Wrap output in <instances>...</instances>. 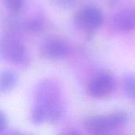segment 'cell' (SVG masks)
<instances>
[{
    "label": "cell",
    "instance_id": "6da1fadb",
    "mask_svg": "<svg viewBox=\"0 0 135 135\" xmlns=\"http://www.w3.org/2000/svg\"><path fill=\"white\" fill-rule=\"evenodd\" d=\"M35 105L42 108L49 123H57L63 113L62 93L58 85L52 80L40 81L35 91Z\"/></svg>",
    "mask_w": 135,
    "mask_h": 135
},
{
    "label": "cell",
    "instance_id": "7a4b0ae2",
    "mask_svg": "<svg viewBox=\"0 0 135 135\" xmlns=\"http://www.w3.org/2000/svg\"><path fill=\"white\" fill-rule=\"evenodd\" d=\"M127 121V113L119 111L104 115L89 117L84 121V127L91 134H107L125 125Z\"/></svg>",
    "mask_w": 135,
    "mask_h": 135
},
{
    "label": "cell",
    "instance_id": "3957f363",
    "mask_svg": "<svg viewBox=\"0 0 135 135\" xmlns=\"http://www.w3.org/2000/svg\"><path fill=\"white\" fill-rule=\"evenodd\" d=\"M0 57L15 64H23L27 59L26 47L19 36L2 33L0 37Z\"/></svg>",
    "mask_w": 135,
    "mask_h": 135
},
{
    "label": "cell",
    "instance_id": "277c9868",
    "mask_svg": "<svg viewBox=\"0 0 135 135\" xmlns=\"http://www.w3.org/2000/svg\"><path fill=\"white\" fill-rule=\"evenodd\" d=\"M103 20L101 10L93 5H88L81 8L75 15V22L78 26L88 32L98 29L101 26Z\"/></svg>",
    "mask_w": 135,
    "mask_h": 135
},
{
    "label": "cell",
    "instance_id": "5b68a950",
    "mask_svg": "<svg viewBox=\"0 0 135 135\" xmlns=\"http://www.w3.org/2000/svg\"><path fill=\"white\" fill-rule=\"evenodd\" d=\"M115 86L113 77L107 72H100L96 74L88 83L87 93L95 98H100L110 94Z\"/></svg>",
    "mask_w": 135,
    "mask_h": 135
},
{
    "label": "cell",
    "instance_id": "8992f818",
    "mask_svg": "<svg viewBox=\"0 0 135 135\" xmlns=\"http://www.w3.org/2000/svg\"><path fill=\"white\" fill-rule=\"evenodd\" d=\"M40 51L43 58L57 60L65 58L69 54L70 48L64 40L59 37H51L42 44Z\"/></svg>",
    "mask_w": 135,
    "mask_h": 135
},
{
    "label": "cell",
    "instance_id": "52a82bcc",
    "mask_svg": "<svg viewBox=\"0 0 135 135\" xmlns=\"http://www.w3.org/2000/svg\"><path fill=\"white\" fill-rule=\"evenodd\" d=\"M112 27L119 32H128L135 29V6L118 12L112 20Z\"/></svg>",
    "mask_w": 135,
    "mask_h": 135
},
{
    "label": "cell",
    "instance_id": "ba28073f",
    "mask_svg": "<svg viewBox=\"0 0 135 135\" xmlns=\"http://www.w3.org/2000/svg\"><path fill=\"white\" fill-rule=\"evenodd\" d=\"M18 75L11 70H4L0 72V95L13 89L18 82Z\"/></svg>",
    "mask_w": 135,
    "mask_h": 135
},
{
    "label": "cell",
    "instance_id": "9c48e42d",
    "mask_svg": "<svg viewBox=\"0 0 135 135\" xmlns=\"http://www.w3.org/2000/svg\"><path fill=\"white\" fill-rule=\"evenodd\" d=\"M44 22L40 17H30L22 23V29L28 34H38L44 29Z\"/></svg>",
    "mask_w": 135,
    "mask_h": 135
},
{
    "label": "cell",
    "instance_id": "30bf717a",
    "mask_svg": "<svg viewBox=\"0 0 135 135\" xmlns=\"http://www.w3.org/2000/svg\"><path fill=\"white\" fill-rule=\"evenodd\" d=\"M123 89L128 98L135 100V75L128 74L123 78Z\"/></svg>",
    "mask_w": 135,
    "mask_h": 135
},
{
    "label": "cell",
    "instance_id": "8fae6325",
    "mask_svg": "<svg viewBox=\"0 0 135 135\" xmlns=\"http://www.w3.org/2000/svg\"><path fill=\"white\" fill-rule=\"evenodd\" d=\"M25 0H5L6 7L11 14L17 15L24 7Z\"/></svg>",
    "mask_w": 135,
    "mask_h": 135
},
{
    "label": "cell",
    "instance_id": "7c38bea8",
    "mask_svg": "<svg viewBox=\"0 0 135 135\" xmlns=\"http://www.w3.org/2000/svg\"><path fill=\"white\" fill-rule=\"evenodd\" d=\"M50 2L61 9H71L75 6L77 0H50Z\"/></svg>",
    "mask_w": 135,
    "mask_h": 135
},
{
    "label": "cell",
    "instance_id": "4fadbf2b",
    "mask_svg": "<svg viewBox=\"0 0 135 135\" xmlns=\"http://www.w3.org/2000/svg\"><path fill=\"white\" fill-rule=\"evenodd\" d=\"M7 127V119L6 115L0 111V133L3 132Z\"/></svg>",
    "mask_w": 135,
    "mask_h": 135
}]
</instances>
